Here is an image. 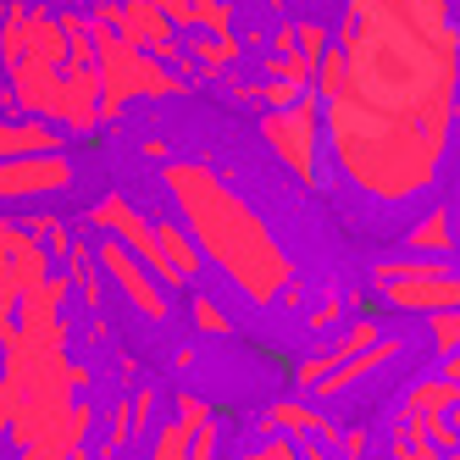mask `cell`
Segmentation results:
<instances>
[]
</instances>
